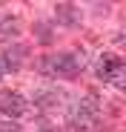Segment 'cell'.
<instances>
[{
	"instance_id": "obj_7",
	"label": "cell",
	"mask_w": 126,
	"mask_h": 132,
	"mask_svg": "<svg viewBox=\"0 0 126 132\" xmlns=\"http://www.w3.org/2000/svg\"><path fill=\"white\" fill-rule=\"evenodd\" d=\"M37 32H40L37 37L43 40V43H49V40H52V35H49V26H46V23H40V26H37Z\"/></svg>"
},
{
	"instance_id": "obj_5",
	"label": "cell",
	"mask_w": 126,
	"mask_h": 132,
	"mask_svg": "<svg viewBox=\"0 0 126 132\" xmlns=\"http://www.w3.org/2000/svg\"><path fill=\"white\" fill-rule=\"evenodd\" d=\"M57 12V20L60 23H66V26H75V23H80V12H77V6H72V3H60V6H55Z\"/></svg>"
},
{
	"instance_id": "obj_2",
	"label": "cell",
	"mask_w": 126,
	"mask_h": 132,
	"mask_svg": "<svg viewBox=\"0 0 126 132\" xmlns=\"http://www.w3.org/2000/svg\"><path fill=\"white\" fill-rule=\"evenodd\" d=\"M97 75L100 80H109L115 86H123V60L118 55H103L97 63Z\"/></svg>"
},
{
	"instance_id": "obj_1",
	"label": "cell",
	"mask_w": 126,
	"mask_h": 132,
	"mask_svg": "<svg viewBox=\"0 0 126 132\" xmlns=\"http://www.w3.org/2000/svg\"><path fill=\"white\" fill-rule=\"evenodd\" d=\"M43 69L55 78H72L83 69V55L77 52H60V55H49L43 60Z\"/></svg>"
},
{
	"instance_id": "obj_4",
	"label": "cell",
	"mask_w": 126,
	"mask_h": 132,
	"mask_svg": "<svg viewBox=\"0 0 126 132\" xmlns=\"http://www.w3.org/2000/svg\"><path fill=\"white\" fill-rule=\"evenodd\" d=\"M92 115H95V106H92L89 101H77L75 109H72V121H75L77 126H89V123H92Z\"/></svg>"
},
{
	"instance_id": "obj_8",
	"label": "cell",
	"mask_w": 126,
	"mask_h": 132,
	"mask_svg": "<svg viewBox=\"0 0 126 132\" xmlns=\"http://www.w3.org/2000/svg\"><path fill=\"white\" fill-rule=\"evenodd\" d=\"M3 72H6V69H3V60H0V78H3Z\"/></svg>"
},
{
	"instance_id": "obj_3",
	"label": "cell",
	"mask_w": 126,
	"mask_h": 132,
	"mask_svg": "<svg viewBox=\"0 0 126 132\" xmlns=\"http://www.w3.org/2000/svg\"><path fill=\"white\" fill-rule=\"evenodd\" d=\"M0 112H3L6 118H20L26 112V101L20 92H6L3 98H0Z\"/></svg>"
},
{
	"instance_id": "obj_6",
	"label": "cell",
	"mask_w": 126,
	"mask_h": 132,
	"mask_svg": "<svg viewBox=\"0 0 126 132\" xmlns=\"http://www.w3.org/2000/svg\"><path fill=\"white\" fill-rule=\"evenodd\" d=\"M20 60H23V49H20V46H17L14 52L9 49V52H6V60H3V69H9V66H12V69H17Z\"/></svg>"
}]
</instances>
